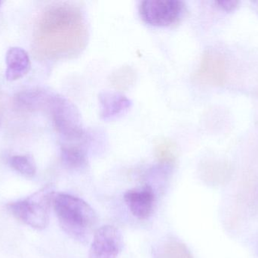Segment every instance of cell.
<instances>
[{
	"instance_id": "cell-11",
	"label": "cell",
	"mask_w": 258,
	"mask_h": 258,
	"mask_svg": "<svg viewBox=\"0 0 258 258\" xmlns=\"http://www.w3.org/2000/svg\"><path fill=\"white\" fill-rule=\"evenodd\" d=\"M155 258H194L186 245L168 239L161 243L154 251Z\"/></svg>"
},
{
	"instance_id": "cell-14",
	"label": "cell",
	"mask_w": 258,
	"mask_h": 258,
	"mask_svg": "<svg viewBox=\"0 0 258 258\" xmlns=\"http://www.w3.org/2000/svg\"><path fill=\"white\" fill-rule=\"evenodd\" d=\"M61 159L66 166L74 169L83 168L86 164L84 151L77 145L62 146Z\"/></svg>"
},
{
	"instance_id": "cell-10",
	"label": "cell",
	"mask_w": 258,
	"mask_h": 258,
	"mask_svg": "<svg viewBox=\"0 0 258 258\" xmlns=\"http://www.w3.org/2000/svg\"><path fill=\"white\" fill-rule=\"evenodd\" d=\"M6 80L15 81L22 78L30 69L28 53L20 47H12L6 55Z\"/></svg>"
},
{
	"instance_id": "cell-5",
	"label": "cell",
	"mask_w": 258,
	"mask_h": 258,
	"mask_svg": "<svg viewBox=\"0 0 258 258\" xmlns=\"http://www.w3.org/2000/svg\"><path fill=\"white\" fill-rule=\"evenodd\" d=\"M48 109L58 133L70 139L83 138L84 133L80 125L78 114L69 101L54 94Z\"/></svg>"
},
{
	"instance_id": "cell-15",
	"label": "cell",
	"mask_w": 258,
	"mask_h": 258,
	"mask_svg": "<svg viewBox=\"0 0 258 258\" xmlns=\"http://www.w3.org/2000/svg\"><path fill=\"white\" fill-rule=\"evenodd\" d=\"M136 74L133 68L128 66L121 67L110 77L112 86L119 91L128 90L135 83Z\"/></svg>"
},
{
	"instance_id": "cell-4",
	"label": "cell",
	"mask_w": 258,
	"mask_h": 258,
	"mask_svg": "<svg viewBox=\"0 0 258 258\" xmlns=\"http://www.w3.org/2000/svg\"><path fill=\"white\" fill-rule=\"evenodd\" d=\"M184 3L179 0H145L140 5L143 21L156 27L175 24L183 16Z\"/></svg>"
},
{
	"instance_id": "cell-9",
	"label": "cell",
	"mask_w": 258,
	"mask_h": 258,
	"mask_svg": "<svg viewBox=\"0 0 258 258\" xmlns=\"http://www.w3.org/2000/svg\"><path fill=\"white\" fill-rule=\"evenodd\" d=\"M54 94L42 89H29L18 92L14 97L17 109L24 112H35L48 109Z\"/></svg>"
},
{
	"instance_id": "cell-8",
	"label": "cell",
	"mask_w": 258,
	"mask_h": 258,
	"mask_svg": "<svg viewBox=\"0 0 258 258\" xmlns=\"http://www.w3.org/2000/svg\"><path fill=\"white\" fill-rule=\"evenodd\" d=\"M124 200L134 216L140 220H146L153 212L155 194L153 188L147 185L142 189L127 191Z\"/></svg>"
},
{
	"instance_id": "cell-7",
	"label": "cell",
	"mask_w": 258,
	"mask_h": 258,
	"mask_svg": "<svg viewBox=\"0 0 258 258\" xmlns=\"http://www.w3.org/2000/svg\"><path fill=\"white\" fill-rule=\"evenodd\" d=\"M122 246L120 232L113 226L107 225L97 230L89 249V258H116Z\"/></svg>"
},
{
	"instance_id": "cell-6",
	"label": "cell",
	"mask_w": 258,
	"mask_h": 258,
	"mask_svg": "<svg viewBox=\"0 0 258 258\" xmlns=\"http://www.w3.org/2000/svg\"><path fill=\"white\" fill-rule=\"evenodd\" d=\"M194 79L197 83L206 86H222L226 80L224 56L216 51H206L194 74Z\"/></svg>"
},
{
	"instance_id": "cell-3",
	"label": "cell",
	"mask_w": 258,
	"mask_h": 258,
	"mask_svg": "<svg viewBox=\"0 0 258 258\" xmlns=\"http://www.w3.org/2000/svg\"><path fill=\"white\" fill-rule=\"evenodd\" d=\"M54 196L52 188L47 186L25 199L10 203L8 209L26 225L35 230H44L49 223L50 209Z\"/></svg>"
},
{
	"instance_id": "cell-16",
	"label": "cell",
	"mask_w": 258,
	"mask_h": 258,
	"mask_svg": "<svg viewBox=\"0 0 258 258\" xmlns=\"http://www.w3.org/2000/svg\"><path fill=\"white\" fill-rule=\"evenodd\" d=\"M10 165L17 172L26 177H31L36 174V164L33 158L28 154L12 156L10 159Z\"/></svg>"
},
{
	"instance_id": "cell-17",
	"label": "cell",
	"mask_w": 258,
	"mask_h": 258,
	"mask_svg": "<svg viewBox=\"0 0 258 258\" xmlns=\"http://www.w3.org/2000/svg\"><path fill=\"white\" fill-rule=\"evenodd\" d=\"M215 5L222 10L226 12H233V10L237 8L239 2L237 0H220V1H215Z\"/></svg>"
},
{
	"instance_id": "cell-2",
	"label": "cell",
	"mask_w": 258,
	"mask_h": 258,
	"mask_svg": "<svg viewBox=\"0 0 258 258\" xmlns=\"http://www.w3.org/2000/svg\"><path fill=\"white\" fill-rule=\"evenodd\" d=\"M52 205L62 230L78 242H87L97 221L92 208L78 197L63 193L54 195Z\"/></svg>"
},
{
	"instance_id": "cell-12",
	"label": "cell",
	"mask_w": 258,
	"mask_h": 258,
	"mask_svg": "<svg viewBox=\"0 0 258 258\" xmlns=\"http://www.w3.org/2000/svg\"><path fill=\"white\" fill-rule=\"evenodd\" d=\"M102 115L105 118L115 116L129 107V101L122 95L118 93L103 94L101 98Z\"/></svg>"
},
{
	"instance_id": "cell-18",
	"label": "cell",
	"mask_w": 258,
	"mask_h": 258,
	"mask_svg": "<svg viewBox=\"0 0 258 258\" xmlns=\"http://www.w3.org/2000/svg\"><path fill=\"white\" fill-rule=\"evenodd\" d=\"M1 4H2V2L0 1V6H1Z\"/></svg>"
},
{
	"instance_id": "cell-1",
	"label": "cell",
	"mask_w": 258,
	"mask_h": 258,
	"mask_svg": "<svg viewBox=\"0 0 258 258\" xmlns=\"http://www.w3.org/2000/svg\"><path fill=\"white\" fill-rule=\"evenodd\" d=\"M41 27L48 39V50L53 54L75 56L87 44L89 34L84 15L74 5H57L48 9Z\"/></svg>"
},
{
	"instance_id": "cell-13",
	"label": "cell",
	"mask_w": 258,
	"mask_h": 258,
	"mask_svg": "<svg viewBox=\"0 0 258 258\" xmlns=\"http://www.w3.org/2000/svg\"><path fill=\"white\" fill-rule=\"evenodd\" d=\"M155 156L161 165L166 166L173 165L177 159V145L170 139H161L156 144Z\"/></svg>"
}]
</instances>
